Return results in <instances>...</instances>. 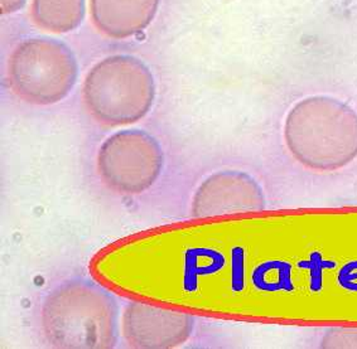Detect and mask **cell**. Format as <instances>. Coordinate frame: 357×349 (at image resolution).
<instances>
[{
    "label": "cell",
    "instance_id": "5",
    "mask_svg": "<svg viewBox=\"0 0 357 349\" xmlns=\"http://www.w3.org/2000/svg\"><path fill=\"white\" fill-rule=\"evenodd\" d=\"M33 20L43 29L66 33L76 29L85 15V0H33Z\"/></svg>",
    "mask_w": 357,
    "mask_h": 349
},
{
    "label": "cell",
    "instance_id": "7",
    "mask_svg": "<svg viewBox=\"0 0 357 349\" xmlns=\"http://www.w3.org/2000/svg\"><path fill=\"white\" fill-rule=\"evenodd\" d=\"M357 280V261L351 263L349 265H344V267L338 274V283L344 288L350 290L351 285Z\"/></svg>",
    "mask_w": 357,
    "mask_h": 349
},
{
    "label": "cell",
    "instance_id": "4",
    "mask_svg": "<svg viewBox=\"0 0 357 349\" xmlns=\"http://www.w3.org/2000/svg\"><path fill=\"white\" fill-rule=\"evenodd\" d=\"M159 0H91L93 24L113 38L142 33L152 23Z\"/></svg>",
    "mask_w": 357,
    "mask_h": 349
},
{
    "label": "cell",
    "instance_id": "8",
    "mask_svg": "<svg viewBox=\"0 0 357 349\" xmlns=\"http://www.w3.org/2000/svg\"><path fill=\"white\" fill-rule=\"evenodd\" d=\"M26 0H1V13H13L24 6Z\"/></svg>",
    "mask_w": 357,
    "mask_h": 349
},
{
    "label": "cell",
    "instance_id": "1",
    "mask_svg": "<svg viewBox=\"0 0 357 349\" xmlns=\"http://www.w3.org/2000/svg\"><path fill=\"white\" fill-rule=\"evenodd\" d=\"M155 96L149 68L130 56H113L91 68L84 100L93 118L106 125H126L146 116Z\"/></svg>",
    "mask_w": 357,
    "mask_h": 349
},
{
    "label": "cell",
    "instance_id": "6",
    "mask_svg": "<svg viewBox=\"0 0 357 349\" xmlns=\"http://www.w3.org/2000/svg\"><path fill=\"white\" fill-rule=\"evenodd\" d=\"M301 267L310 269L311 271V288L313 291H318L322 286V270L324 267H333L335 264L330 261H324L317 252H313L308 261H303L299 264Z\"/></svg>",
    "mask_w": 357,
    "mask_h": 349
},
{
    "label": "cell",
    "instance_id": "3",
    "mask_svg": "<svg viewBox=\"0 0 357 349\" xmlns=\"http://www.w3.org/2000/svg\"><path fill=\"white\" fill-rule=\"evenodd\" d=\"M99 173L106 185L120 193H140L158 178L163 153L158 143L140 130L114 134L101 146Z\"/></svg>",
    "mask_w": 357,
    "mask_h": 349
},
{
    "label": "cell",
    "instance_id": "2",
    "mask_svg": "<svg viewBox=\"0 0 357 349\" xmlns=\"http://www.w3.org/2000/svg\"><path fill=\"white\" fill-rule=\"evenodd\" d=\"M14 93L26 102L50 105L65 99L77 79L73 51L60 40L32 38L15 48L8 66Z\"/></svg>",
    "mask_w": 357,
    "mask_h": 349
}]
</instances>
